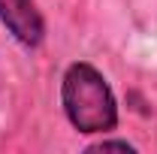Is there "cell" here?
<instances>
[{
  "label": "cell",
  "mask_w": 157,
  "mask_h": 154,
  "mask_svg": "<svg viewBox=\"0 0 157 154\" xmlns=\"http://www.w3.org/2000/svg\"><path fill=\"white\" fill-rule=\"evenodd\" d=\"M60 106L78 133H112L118 127V100L94 64L76 60L60 79Z\"/></svg>",
  "instance_id": "6da1fadb"
},
{
  "label": "cell",
  "mask_w": 157,
  "mask_h": 154,
  "mask_svg": "<svg viewBox=\"0 0 157 154\" xmlns=\"http://www.w3.org/2000/svg\"><path fill=\"white\" fill-rule=\"evenodd\" d=\"M0 24L24 48H39L45 39V21L36 0H0Z\"/></svg>",
  "instance_id": "7a4b0ae2"
},
{
  "label": "cell",
  "mask_w": 157,
  "mask_h": 154,
  "mask_svg": "<svg viewBox=\"0 0 157 154\" xmlns=\"http://www.w3.org/2000/svg\"><path fill=\"white\" fill-rule=\"evenodd\" d=\"M91 151H136V145H130L127 139H103L91 145Z\"/></svg>",
  "instance_id": "3957f363"
}]
</instances>
